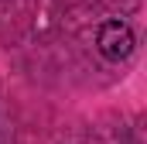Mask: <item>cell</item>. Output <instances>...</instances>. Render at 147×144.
<instances>
[{
	"mask_svg": "<svg viewBox=\"0 0 147 144\" xmlns=\"http://www.w3.org/2000/svg\"><path fill=\"white\" fill-rule=\"evenodd\" d=\"M137 48V35L127 21H103L96 31V52L106 62H127Z\"/></svg>",
	"mask_w": 147,
	"mask_h": 144,
	"instance_id": "cell-1",
	"label": "cell"
}]
</instances>
